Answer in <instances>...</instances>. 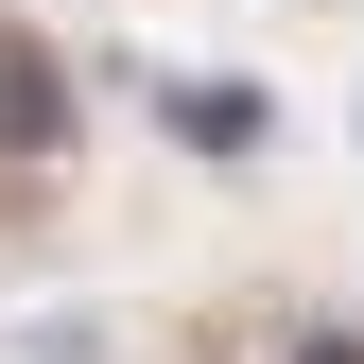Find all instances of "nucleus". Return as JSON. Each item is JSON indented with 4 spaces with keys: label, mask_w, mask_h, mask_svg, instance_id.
Listing matches in <instances>:
<instances>
[{
    "label": "nucleus",
    "mask_w": 364,
    "mask_h": 364,
    "mask_svg": "<svg viewBox=\"0 0 364 364\" xmlns=\"http://www.w3.org/2000/svg\"><path fill=\"white\" fill-rule=\"evenodd\" d=\"M53 122H70L53 53H35V35H0V139H18V156H53Z\"/></svg>",
    "instance_id": "f257e3e1"
},
{
    "label": "nucleus",
    "mask_w": 364,
    "mask_h": 364,
    "mask_svg": "<svg viewBox=\"0 0 364 364\" xmlns=\"http://www.w3.org/2000/svg\"><path fill=\"white\" fill-rule=\"evenodd\" d=\"M156 105H173V122H191V139H208V156H243V139H260V105H243V87H156Z\"/></svg>",
    "instance_id": "f03ea898"
}]
</instances>
